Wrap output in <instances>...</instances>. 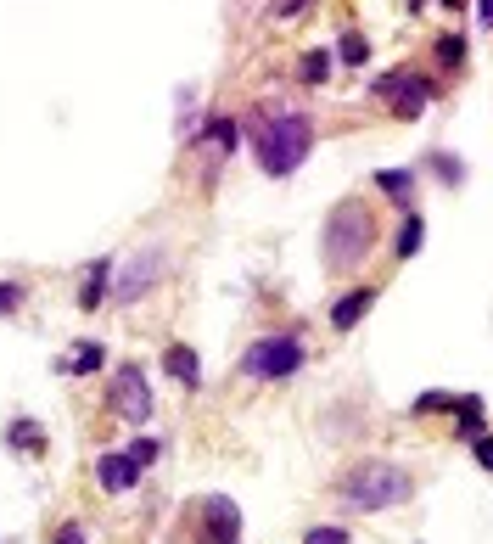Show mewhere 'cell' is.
Here are the masks:
<instances>
[{
  "label": "cell",
  "instance_id": "26",
  "mask_svg": "<svg viewBox=\"0 0 493 544\" xmlns=\"http://www.w3.org/2000/svg\"><path fill=\"white\" fill-rule=\"evenodd\" d=\"M471 449H477V466H482V472H493V438H488V432H477V438H471Z\"/></svg>",
  "mask_w": 493,
  "mask_h": 544
},
{
  "label": "cell",
  "instance_id": "29",
  "mask_svg": "<svg viewBox=\"0 0 493 544\" xmlns=\"http://www.w3.org/2000/svg\"><path fill=\"white\" fill-rule=\"evenodd\" d=\"M437 6H443V12H465V6H471V0H437Z\"/></svg>",
  "mask_w": 493,
  "mask_h": 544
},
{
  "label": "cell",
  "instance_id": "9",
  "mask_svg": "<svg viewBox=\"0 0 493 544\" xmlns=\"http://www.w3.org/2000/svg\"><path fill=\"white\" fill-rule=\"evenodd\" d=\"M96 483H101V494H129V488L141 483V466L129 460V449H107L96 460Z\"/></svg>",
  "mask_w": 493,
  "mask_h": 544
},
{
  "label": "cell",
  "instance_id": "2",
  "mask_svg": "<svg viewBox=\"0 0 493 544\" xmlns=\"http://www.w3.org/2000/svg\"><path fill=\"white\" fill-rule=\"evenodd\" d=\"M337 494L348 511H387V505H404L415 494V477L398 460H359L353 472H342Z\"/></svg>",
  "mask_w": 493,
  "mask_h": 544
},
{
  "label": "cell",
  "instance_id": "23",
  "mask_svg": "<svg viewBox=\"0 0 493 544\" xmlns=\"http://www.w3.org/2000/svg\"><path fill=\"white\" fill-rule=\"evenodd\" d=\"M157 455H163V444H157V438H135V444H129V460H135L141 472H146V466H152Z\"/></svg>",
  "mask_w": 493,
  "mask_h": 544
},
{
  "label": "cell",
  "instance_id": "13",
  "mask_svg": "<svg viewBox=\"0 0 493 544\" xmlns=\"http://www.w3.org/2000/svg\"><path fill=\"white\" fill-rule=\"evenodd\" d=\"M107 365V348L101 343H73V354L62 359L57 371H68V376H90V371H101Z\"/></svg>",
  "mask_w": 493,
  "mask_h": 544
},
{
  "label": "cell",
  "instance_id": "19",
  "mask_svg": "<svg viewBox=\"0 0 493 544\" xmlns=\"http://www.w3.org/2000/svg\"><path fill=\"white\" fill-rule=\"evenodd\" d=\"M337 57L348 62V68H359V62H370V40H365V34H342V40H337Z\"/></svg>",
  "mask_w": 493,
  "mask_h": 544
},
{
  "label": "cell",
  "instance_id": "12",
  "mask_svg": "<svg viewBox=\"0 0 493 544\" xmlns=\"http://www.w3.org/2000/svg\"><path fill=\"white\" fill-rule=\"evenodd\" d=\"M107 287H113V258H96L90 275H85V287H79V309H101Z\"/></svg>",
  "mask_w": 493,
  "mask_h": 544
},
{
  "label": "cell",
  "instance_id": "1",
  "mask_svg": "<svg viewBox=\"0 0 493 544\" xmlns=\"http://www.w3.org/2000/svg\"><path fill=\"white\" fill-rule=\"evenodd\" d=\"M309 152H314V124L303 113H275V118H258L253 124V158L275 180L297 174L309 163Z\"/></svg>",
  "mask_w": 493,
  "mask_h": 544
},
{
  "label": "cell",
  "instance_id": "7",
  "mask_svg": "<svg viewBox=\"0 0 493 544\" xmlns=\"http://www.w3.org/2000/svg\"><path fill=\"white\" fill-rule=\"evenodd\" d=\"M163 281V247H141V253L129 258V264H118L113 275V303H141L146 292Z\"/></svg>",
  "mask_w": 493,
  "mask_h": 544
},
{
  "label": "cell",
  "instance_id": "3",
  "mask_svg": "<svg viewBox=\"0 0 493 544\" xmlns=\"http://www.w3.org/2000/svg\"><path fill=\"white\" fill-rule=\"evenodd\" d=\"M376 247V214H370L365 202H337L331 208V219H325V270H359L365 264V253Z\"/></svg>",
  "mask_w": 493,
  "mask_h": 544
},
{
  "label": "cell",
  "instance_id": "8",
  "mask_svg": "<svg viewBox=\"0 0 493 544\" xmlns=\"http://www.w3.org/2000/svg\"><path fill=\"white\" fill-rule=\"evenodd\" d=\"M197 539L202 544H241V511L225 494H208L197 511Z\"/></svg>",
  "mask_w": 493,
  "mask_h": 544
},
{
  "label": "cell",
  "instance_id": "11",
  "mask_svg": "<svg viewBox=\"0 0 493 544\" xmlns=\"http://www.w3.org/2000/svg\"><path fill=\"white\" fill-rule=\"evenodd\" d=\"M163 371L174 376V382L180 387H191V393H197L202 387V365H197V348H185V343H169L163 348Z\"/></svg>",
  "mask_w": 493,
  "mask_h": 544
},
{
  "label": "cell",
  "instance_id": "21",
  "mask_svg": "<svg viewBox=\"0 0 493 544\" xmlns=\"http://www.w3.org/2000/svg\"><path fill=\"white\" fill-rule=\"evenodd\" d=\"M23 298H29V287H23V281H0V315H17V309H23Z\"/></svg>",
  "mask_w": 493,
  "mask_h": 544
},
{
  "label": "cell",
  "instance_id": "31",
  "mask_svg": "<svg viewBox=\"0 0 493 544\" xmlns=\"http://www.w3.org/2000/svg\"><path fill=\"white\" fill-rule=\"evenodd\" d=\"M409 12H426V0H409Z\"/></svg>",
  "mask_w": 493,
  "mask_h": 544
},
{
  "label": "cell",
  "instance_id": "16",
  "mask_svg": "<svg viewBox=\"0 0 493 544\" xmlns=\"http://www.w3.org/2000/svg\"><path fill=\"white\" fill-rule=\"evenodd\" d=\"M426 242V219L421 214H404V225H398V258H415Z\"/></svg>",
  "mask_w": 493,
  "mask_h": 544
},
{
  "label": "cell",
  "instance_id": "6",
  "mask_svg": "<svg viewBox=\"0 0 493 544\" xmlns=\"http://www.w3.org/2000/svg\"><path fill=\"white\" fill-rule=\"evenodd\" d=\"M370 96H381L398 118H421L426 101H432V79H426V73H409V68H393L370 85Z\"/></svg>",
  "mask_w": 493,
  "mask_h": 544
},
{
  "label": "cell",
  "instance_id": "15",
  "mask_svg": "<svg viewBox=\"0 0 493 544\" xmlns=\"http://www.w3.org/2000/svg\"><path fill=\"white\" fill-rule=\"evenodd\" d=\"M6 444L12 449H34V455H40L45 449V427L40 421H12V427H6Z\"/></svg>",
  "mask_w": 493,
  "mask_h": 544
},
{
  "label": "cell",
  "instance_id": "24",
  "mask_svg": "<svg viewBox=\"0 0 493 544\" xmlns=\"http://www.w3.org/2000/svg\"><path fill=\"white\" fill-rule=\"evenodd\" d=\"M303 544H353V539H348V528H309Z\"/></svg>",
  "mask_w": 493,
  "mask_h": 544
},
{
  "label": "cell",
  "instance_id": "28",
  "mask_svg": "<svg viewBox=\"0 0 493 544\" xmlns=\"http://www.w3.org/2000/svg\"><path fill=\"white\" fill-rule=\"evenodd\" d=\"M297 12H309V0H281L275 6V17H297Z\"/></svg>",
  "mask_w": 493,
  "mask_h": 544
},
{
  "label": "cell",
  "instance_id": "25",
  "mask_svg": "<svg viewBox=\"0 0 493 544\" xmlns=\"http://www.w3.org/2000/svg\"><path fill=\"white\" fill-rule=\"evenodd\" d=\"M437 174H443V180H449V186H460V180H465V169H460V158H443V152H437Z\"/></svg>",
  "mask_w": 493,
  "mask_h": 544
},
{
  "label": "cell",
  "instance_id": "4",
  "mask_svg": "<svg viewBox=\"0 0 493 544\" xmlns=\"http://www.w3.org/2000/svg\"><path fill=\"white\" fill-rule=\"evenodd\" d=\"M303 359H309L303 337H297V331H281V337H258V343L241 354V371L253 376V382H281V376L303 371Z\"/></svg>",
  "mask_w": 493,
  "mask_h": 544
},
{
  "label": "cell",
  "instance_id": "18",
  "mask_svg": "<svg viewBox=\"0 0 493 544\" xmlns=\"http://www.w3.org/2000/svg\"><path fill=\"white\" fill-rule=\"evenodd\" d=\"M454 410H460V438H477L482 432V410H488V404L471 393V399H454Z\"/></svg>",
  "mask_w": 493,
  "mask_h": 544
},
{
  "label": "cell",
  "instance_id": "27",
  "mask_svg": "<svg viewBox=\"0 0 493 544\" xmlns=\"http://www.w3.org/2000/svg\"><path fill=\"white\" fill-rule=\"evenodd\" d=\"M51 544H90V539H85V528H79V522H62V528L51 533Z\"/></svg>",
  "mask_w": 493,
  "mask_h": 544
},
{
  "label": "cell",
  "instance_id": "20",
  "mask_svg": "<svg viewBox=\"0 0 493 544\" xmlns=\"http://www.w3.org/2000/svg\"><path fill=\"white\" fill-rule=\"evenodd\" d=\"M437 62H443V68H460L465 62V40L460 34H443V40H437Z\"/></svg>",
  "mask_w": 493,
  "mask_h": 544
},
{
  "label": "cell",
  "instance_id": "14",
  "mask_svg": "<svg viewBox=\"0 0 493 544\" xmlns=\"http://www.w3.org/2000/svg\"><path fill=\"white\" fill-rule=\"evenodd\" d=\"M409 186H415V174L409 169H376V191L393 202H409Z\"/></svg>",
  "mask_w": 493,
  "mask_h": 544
},
{
  "label": "cell",
  "instance_id": "17",
  "mask_svg": "<svg viewBox=\"0 0 493 544\" xmlns=\"http://www.w3.org/2000/svg\"><path fill=\"white\" fill-rule=\"evenodd\" d=\"M297 79L303 85H325L331 79V51H309V57L297 62Z\"/></svg>",
  "mask_w": 493,
  "mask_h": 544
},
{
  "label": "cell",
  "instance_id": "22",
  "mask_svg": "<svg viewBox=\"0 0 493 544\" xmlns=\"http://www.w3.org/2000/svg\"><path fill=\"white\" fill-rule=\"evenodd\" d=\"M443 410H454V393H421L415 399V416H443Z\"/></svg>",
  "mask_w": 493,
  "mask_h": 544
},
{
  "label": "cell",
  "instance_id": "5",
  "mask_svg": "<svg viewBox=\"0 0 493 544\" xmlns=\"http://www.w3.org/2000/svg\"><path fill=\"white\" fill-rule=\"evenodd\" d=\"M107 410L124 416L129 427H146V421H152L157 399H152V382H146L141 365H118L113 371V382H107Z\"/></svg>",
  "mask_w": 493,
  "mask_h": 544
},
{
  "label": "cell",
  "instance_id": "30",
  "mask_svg": "<svg viewBox=\"0 0 493 544\" xmlns=\"http://www.w3.org/2000/svg\"><path fill=\"white\" fill-rule=\"evenodd\" d=\"M482 23H493V0H482Z\"/></svg>",
  "mask_w": 493,
  "mask_h": 544
},
{
  "label": "cell",
  "instance_id": "10",
  "mask_svg": "<svg viewBox=\"0 0 493 544\" xmlns=\"http://www.w3.org/2000/svg\"><path fill=\"white\" fill-rule=\"evenodd\" d=\"M370 309H376V287H353V292H342V298L331 303V326H337V331H353L359 320L370 315Z\"/></svg>",
  "mask_w": 493,
  "mask_h": 544
}]
</instances>
